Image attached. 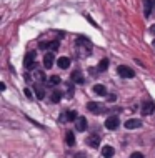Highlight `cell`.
Here are the masks:
<instances>
[{"label":"cell","mask_w":155,"mask_h":158,"mask_svg":"<svg viewBox=\"0 0 155 158\" xmlns=\"http://www.w3.org/2000/svg\"><path fill=\"white\" fill-rule=\"evenodd\" d=\"M117 73L122 77V78H133L135 77V73H133V70L130 67H127V65H120L117 68Z\"/></svg>","instance_id":"obj_1"},{"label":"cell","mask_w":155,"mask_h":158,"mask_svg":"<svg viewBox=\"0 0 155 158\" xmlns=\"http://www.w3.org/2000/svg\"><path fill=\"white\" fill-rule=\"evenodd\" d=\"M118 125H120L118 117H115V115L107 117V120H105V128H107V130H117Z\"/></svg>","instance_id":"obj_2"},{"label":"cell","mask_w":155,"mask_h":158,"mask_svg":"<svg viewBox=\"0 0 155 158\" xmlns=\"http://www.w3.org/2000/svg\"><path fill=\"white\" fill-rule=\"evenodd\" d=\"M33 63H35V52L30 50V52L25 55V58H24V67L25 68H32Z\"/></svg>","instance_id":"obj_3"},{"label":"cell","mask_w":155,"mask_h":158,"mask_svg":"<svg viewBox=\"0 0 155 158\" xmlns=\"http://www.w3.org/2000/svg\"><path fill=\"white\" fill-rule=\"evenodd\" d=\"M85 143H87L90 148H98V145H100V136L98 135H88L87 140H85Z\"/></svg>","instance_id":"obj_4"},{"label":"cell","mask_w":155,"mask_h":158,"mask_svg":"<svg viewBox=\"0 0 155 158\" xmlns=\"http://www.w3.org/2000/svg\"><path fill=\"white\" fill-rule=\"evenodd\" d=\"M153 112H155V103H152V102H145L142 105V115H150Z\"/></svg>","instance_id":"obj_5"},{"label":"cell","mask_w":155,"mask_h":158,"mask_svg":"<svg viewBox=\"0 0 155 158\" xmlns=\"http://www.w3.org/2000/svg\"><path fill=\"white\" fill-rule=\"evenodd\" d=\"M54 60H55V57H54V53H52V52L45 53V57H44V67L45 68H52V67H54Z\"/></svg>","instance_id":"obj_6"},{"label":"cell","mask_w":155,"mask_h":158,"mask_svg":"<svg viewBox=\"0 0 155 158\" xmlns=\"http://www.w3.org/2000/svg\"><path fill=\"white\" fill-rule=\"evenodd\" d=\"M87 108H88V112H93V113H102L103 110H105L103 106L95 103V102H90V103H87Z\"/></svg>","instance_id":"obj_7"},{"label":"cell","mask_w":155,"mask_h":158,"mask_svg":"<svg viewBox=\"0 0 155 158\" xmlns=\"http://www.w3.org/2000/svg\"><path fill=\"white\" fill-rule=\"evenodd\" d=\"M75 127H77V130H79V131H85V130H87V120H85L84 117H79L75 120Z\"/></svg>","instance_id":"obj_8"},{"label":"cell","mask_w":155,"mask_h":158,"mask_svg":"<svg viewBox=\"0 0 155 158\" xmlns=\"http://www.w3.org/2000/svg\"><path fill=\"white\" fill-rule=\"evenodd\" d=\"M142 127V122L137 120V118H130V120L125 122V128H128V130H133V128H139Z\"/></svg>","instance_id":"obj_9"},{"label":"cell","mask_w":155,"mask_h":158,"mask_svg":"<svg viewBox=\"0 0 155 158\" xmlns=\"http://www.w3.org/2000/svg\"><path fill=\"white\" fill-rule=\"evenodd\" d=\"M62 122H75L77 120V118H79V117H77V112H74V110H72V112H65V113H63L62 115Z\"/></svg>","instance_id":"obj_10"},{"label":"cell","mask_w":155,"mask_h":158,"mask_svg":"<svg viewBox=\"0 0 155 158\" xmlns=\"http://www.w3.org/2000/svg\"><path fill=\"white\" fill-rule=\"evenodd\" d=\"M114 153H115L114 147H109V145H107V147L102 148V156L103 158H112V156H114Z\"/></svg>","instance_id":"obj_11"},{"label":"cell","mask_w":155,"mask_h":158,"mask_svg":"<svg viewBox=\"0 0 155 158\" xmlns=\"http://www.w3.org/2000/svg\"><path fill=\"white\" fill-rule=\"evenodd\" d=\"M152 5H153V0H144V14L145 17H149L152 14Z\"/></svg>","instance_id":"obj_12"},{"label":"cell","mask_w":155,"mask_h":158,"mask_svg":"<svg viewBox=\"0 0 155 158\" xmlns=\"http://www.w3.org/2000/svg\"><path fill=\"white\" fill-rule=\"evenodd\" d=\"M57 63H58L60 68H63V70H65V68L70 67V58H68V57H60L58 60H57Z\"/></svg>","instance_id":"obj_13"},{"label":"cell","mask_w":155,"mask_h":158,"mask_svg":"<svg viewBox=\"0 0 155 158\" xmlns=\"http://www.w3.org/2000/svg\"><path fill=\"white\" fill-rule=\"evenodd\" d=\"M65 143L68 145V147H74V145H75V136H74V131H70V130L67 131V135H65Z\"/></svg>","instance_id":"obj_14"},{"label":"cell","mask_w":155,"mask_h":158,"mask_svg":"<svg viewBox=\"0 0 155 158\" xmlns=\"http://www.w3.org/2000/svg\"><path fill=\"white\" fill-rule=\"evenodd\" d=\"M72 80H74V82L75 83H84L85 82V80H84V77H82V73H80V72L79 70H75V72H72Z\"/></svg>","instance_id":"obj_15"},{"label":"cell","mask_w":155,"mask_h":158,"mask_svg":"<svg viewBox=\"0 0 155 158\" xmlns=\"http://www.w3.org/2000/svg\"><path fill=\"white\" fill-rule=\"evenodd\" d=\"M93 92H95L97 95H102V97H103V95H107V88L103 87V85H100V83L93 87Z\"/></svg>","instance_id":"obj_16"},{"label":"cell","mask_w":155,"mask_h":158,"mask_svg":"<svg viewBox=\"0 0 155 158\" xmlns=\"http://www.w3.org/2000/svg\"><path fill=\"white\" fill-rule=\"evenodd\" d=\"M107 68H109V60H107V58H103V60H100V63H98L97 70L98 72H105Z\"/></svg>","instance_id":"obj_17"},{"label":"cell","mask_w":155,"mask_h":158,"mask_svg":"<svg viewBox=\"0 0 155 158\" xmlns=\"http://www.w3.org/2000/svg\"><path fill=\"white\" fill-rule=\"evenodd\" d=\"M60 97H62V93L55 90L54 93H52V97H50V102H52V103H58V102H60Z\"/></svg>","instance_id":"obj_18"},{"label":"cell","mask_w":155,"mask_h":158,"mask_svg":"<svg viewBox=\"0 0 155 158\" xmlns=\"http://www.w3.org/2000/svg\"><path fill=\"white\" fill-rule=\"evenodd\" d=\"M49 85H58L60 83V77H57V75H52V77H49Z\"/></svg>","instance_id":"obj_19"},{"label":"cell","mask_w":155,"mask_h":158,"mask_svg":"<svg viewBox=\"0 0 155 158\" xmlns=\"http://www.w3.org/2000/svg\"><path fill=\"white\" fill-rule=\"evenodd\" d=\"M35 93H37V98H40V100L45 97V90H44V88H40V87L35 88Z\"/></svg>","instance_id":"obj_20"},{"label":"cell","mask_w":155,"mask_h":158,"mask_svg":"<svg viewBox=\"0 0 155 158\" xmlns=\"http://www.w3.org/2000/svg\"><path fill=\"white\" fill-rule=\"evenodd\" d=\"M35 77H37V80H40V82H45V75H44V72L38 70L37 73H35Z\"/></svg>","instance_id":"obj_21"},{"label":"cell","mask_w":155,"mask_h":158,"mask_svg":"<svg viewBox=\"0 0 155 158\" xmlns=\"http://www.w3.org/2000/svg\"><path fill=\"white\" fill-rule=\"evenodd\" d=\"M130 158H144V155H142L140 152H133L132 155H130Z\"/></svg>","instance_id":"obj_22"},{"label":"cell","mask_w":155,"mask_h":158,"mask_svg":"<svg viewBox=\"0 0 155 158\" xmlns=\"http://www.w3.org/2000/svg\"><path fill=\"white\" fill-rule=\"evenodd\" d=\"M49 47H50L52 50H54V52H55V50L58 48V42H52V44H49Z\"/></svg>","instance_id":"obj_23"},{"label":"cell","mask_w":155,"mask_h":158,"mask_svg":"<svg viewBox=\"0 0 155 158\" xmlns=\"http://www.w3.org/2000/svg\"><path fill=\"white\" fill-rule=\"evenodd\" d=\"M24 93H25V97H32V93H30V90H28V88H25V90H24Z\"/></svg>","instance_id":"obj_24"},{"label":"cell","mask_w":155,"mask_h":158,"mask_svg":"<svg viewBox=\"0 0 155 158\" xmlns=\"http://www.w3.org/2000/svg\"><path fill=\"white\" fill-rule=\"evenodd\" d=\"M150 33H153V35H155V25H152V27H150Z\"/></svg>","instance_id":"obj_25"},{"label":"cell","mask_w":155,"mask_h":158,"mask_svg":"<svg viewBox=\"0 0 155 158\" xmlns=\"http://www.w3.org/2000/svg\"><path fill=\"white\" fill-rule=\"evenodd\" d=\"M77 158H85V155H84V153H79V155H77Z\"/></svg>","instance_id":"obj_26"},{"label":"cell","mask_w":155,"mask_h":158,"mask_svg":"<svg viewBox=\"0 0 155 158\" xmlns=\"http://www.w3.org/2000/svg\"><path fill=\"white\" fill-rule=\"evenodd\" d=\"M153 5H155V0H153Z\"/></svg>","instance_id":"obj_27"},{"label":"cell","mask_w":155,"mask_h":158,"mask_svg":"<svg viewBox=\"0 0 155 158\" xmlns=\"http://www.w3.org/2000/svg\"><path fill=\"white\" fill-rule=\"evenodd\" d=\"M153 45H155V42H153Z\"/></svg>","instance_id":"obj_28"}]
</instances>
